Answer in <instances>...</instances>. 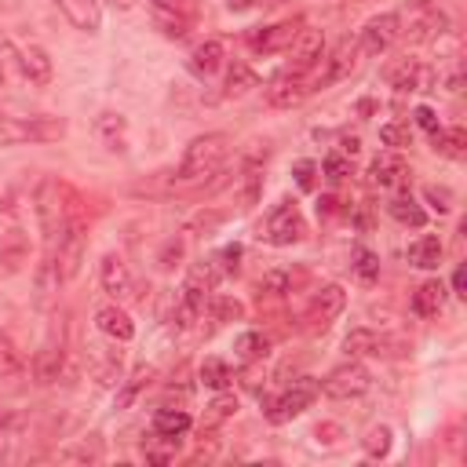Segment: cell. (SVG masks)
I'll use <instances>...</instances> for the list:
<instances>
[{
    "instance_id": "5bb4252c",
    "label": "cell",
    "mask_w": 467,
    "mask_h": 467,
    "mask_svg": "<svg viewBox=\"0 0 467 467\" xmlns=\"http://www.w3.org/2000/svg\"><path fill=\"white\" fill-rule=\"evenodd\" d=\"M398 40H401V26H398V15H394V12L369 19L366 30H362V37H358V44H362L366 55H383V51H391Z\"/></svg>"
},
{
    "instance_id": "d4e9b609",
    "label": "cell",
    "mask_w": 467,
    "mask_h": 467,
    "mask_svg": "<svg viewBox=\"0 0 467 467\" xmlns=\"http://www.w3.org/2000/svg\"><path fill=\"white\" fill-rule=\"evenodd\" d=\"M387 343H383V336L380 332H373V329H350L347 332V339H343V350L350 358H369V355H380Z\"/></svg>"
},
{
    "instance_id": "c3c4849f",
    "label": "cell",
    "mask_w": 467,
    "mask_h": 467,
    "mask_svg": "<svg viewBox=\"0 0 467 467\" xmlns=\"http://www.w3.org/2000/svg\"><path fill=\"white\" fill-rule=\"evenodd\" d=\"M180 256H183V242L175 238V242H168V245H164V252H161V267H175L172 260H180Z\"/></svg>"
},
{
    "instance_id": "f5cc1de1",
    "label": "cell",
    "mask_w": 467,
    "mask_h": 467,
    "mask_svg": "<svg viewBox=\"0 0 467 467\" xmlns=\"http://www.w3.org/2000/svg\"><path fill=\"white\" fill-rule=\"evenodd\" d=\"M358 146H362V143H358L355 136H350V139H343V143H339V154H343V157H355V154H358Z\"/></svg>"
},
{
    "instance_id": "1f68e13d",
    "label": "cell",
    "mask_w": 467,
    "mask_h": 467,
    "mask_svg": "<svg viewBox=\"0 0 467 467\" xmlns=\"http://www.w3.org/2000/svg\"><path fill=\"white\" fill-rule=\"evenodd\" d=\"M267 350H270V339L263 332H242L238 339H234V355H238V362H260Z\"/></svg>"
},
{
    "instance_id": "d590c367",
    "label": "cell",
    "mask_w": 467,
    "mask_h": 467,
    "mask_svg": "<svg viewBox=\"0 0 467 467\" xmlns=\"http://www.w3.org/2000/svg\"><path fill=\"white\" fill-rule=\"evenodd\" d=\"M22 355L15 350V343L8 336H0V376H19L22 373Z\"/></svg>"
},
{
    "instance_id": "d6a6232c",
    "label": "cell",
    "mask_w": 467,
    "mask_h": 467,
    "mask_svg": "<svg viewBox=\"0 0 467 467\" xmlns=\"http://www.w3.org/2000/svg\"><path fill=\"white\" fill-rule=\"evenodd\" d=\"M198 376H201V383H205V387H212V391H226V387H230V380H234L230 366H226V362H219V358H205Z\"/></svg>"
},
{
    "instance_id": "6da1fadb",
    "label": "cell",
    "mask_w": 467,
    "mask_h": 467,
    "mask_svg": "<svg viewBox=\"0 0 467 467\" xmlns=\"http://www.w3.org/2000/svg\"><path fill=\"white\" fill-rule=\"evenodd\" d=\"M66 136V121L48 113H19L0 106V146H22V143H51Z\"/></svg>"
},
{
    "instance_id": "e0dca14e",
    "label": "cell",
    "mask_w": 467,
    "mask_h": 467,
    "mask_svg": "<svg viewBox=\"0 0 467 467\" xmlns=\"http://www.w3.org/2000/svg\"><path fill=\"white\" fill-rule=\"evenodd\" d=\"M369 180H373V187H380V190H401V187L409 183V161H405L398 150H387V154H380V157L373 161Z\"/></svg>"
},
{
    "instance_id": "cb8c5ba5",
    "label": "cell",
    "mask_w": 467,
    "mask_h": 467,
    "mask_svg": "<svg viewBox=\"0 0 467 467\" xmlns=\"http://www.w3.org/2000/svg\"><path fill=\"white\" fill-rule=\"evenodd\" d=\"M409 263L420 267V270H435L442 263V238L438 234H424V238H417L413 245H409Z\"/></svg>"
},
{
    "instance_id": "44dd1931",
    "label": "cell",
    "mask_w": 467,
    "mask_h": 467,
    "mask_svg": "<svg viewBox=\"0 0 467 467\" xmlns=\"http://www.w3.org/2000/svg\"><path fill=\"white\" fill-rule=\"evenodd\" d=\"M442 307H445V285H442L438 278L424 281V285L413 292V311H417L420 318H438Z\"/></svg>"
},
{
    "instance_id": "d6986e66",
    "label": "cell",
    "mask_w": 467,
    "mask_h": 467,
    "mask_svg": "<svg viewBox=\"0 0 467 467\" xmlns=\"http://www.w3.org/2000/svg\"><path fill=\"white\" fill-rule=\"evenodd\" d=\"M219 278H223V270L216 267V260H201V263H194L190 274H187V285H183V296L205 304V296L219 285Z\"/></svg>"
},
{
    "instance_id": "4316f807",
    "label": "cell",
    "mask_w": 467,
    "mask_h": 467,
    "mask_svg": "<svg viewBox=\"0 0 467 467\" xmlns=\"http://www.w3.org/2000/svg\"><path fill=\"white\" fill-rule=\"evenodd\" d=\"M125 117L121 113H99V121H95V132L99 139L106 143V150L113 154H125Z\"/></svg>"
},
{
    "instance_id": "9a60e30c",
    "label": "cell",
    "mask_w": 467,
    "mask_h": 467,
    "mask_svg": "<svg viewBox=\"0 0 467 467\" xmlns=\"http://www.w3.org/2000/svg\"><path fill=\"white\" fill-rule=\"evenodd\" d=\"M307 95H311V81H307V74H296V70H288V74H281V77H274L267 84V102L274 110H292V106H300Z\"/></svg>"
},
{
    "instance_id": "30bf717a",
    "label": "cell",
    "mask_w": 467,
    "mask_h": 467,
    "mask_svg": "<svg viewBox=\"0 0 467 467\" xmlns=\"http://www.w3.org/2000/svg\"><path fill=\"white\" fill-rule=\"evenodd\" d=\"M99 281H102V292L106 296H113L117 304H125L136 296V281H132V270L128 263L117 256V252H106L102 263H99Z\"/></svg>"
},
{
    "instance_id": "4dcf8cb0",
    "label": "cell",
    "mask_w": 467,
    "mask_h": 467,
    "mask_svg": "<svg viewBox=\"0 0 467 467\" xmlns=\"http://www.w3.org/2000/svg\"><path fill=\"white\" fill-rule=\"evenodd\" d=\"M435 150L442 154V157H453V161H463L467 157V132L456 125V128H438L435 136Z\"/></svg>"
},
{
    "instance_id": "ab89813d",
    "label": "cell",
    "mask_w": 467,
    "mask_h": 467,
    "mask_svg": "<svg viewBox=\"0 0 467 467\" xmlns=\"http://www.w3.org/2000/svg\"><path fill=\"white\" fill-rule=\"evenodd\" d=\"M355 274H358L366 285H373V281L380 278V260H376V252L358 249V252H355Z\"/></svg>"
},
{
    "instance_id": "bcb514c9",
    "label": "cell",
    "mask_w": 467,
    "mask_h": 467,
    "mask_svg": "<svg viewBox=\"0 0 467 467\" xmlns=\"http://www.w3.org/2000/svg\"><path fill=\"white\" fill-rule=\"evenodd\" d=\"M413 117H417V125H420V128H424L427 136H435V132L442 128V125H438V113H435L431 106H420V110H417Z\"/></svg>"
},
{
    "instance_id": "60d3db41",
    "label": "cell",
    "mask_w": 467,
    "mask_h": 467,
    "mask_svg": "<svg viewBox=\"0 0 467 467\" xmlns=\"http://www.w3.org/2000/svg\"><path fill=\"white\" fill-rule=\"evenodd\" d=\"M362 445H366L369 456H387V453H391V427H373V431L362 438Z\"/></svg>"
},
{
    "instance_id": "277c9868",
    "label": "cell",
    "mask_w": 467,
    "mask_h": 467,
    "mask_svg": "<svg viewBox=\"0 0 467 467\" xmlns=\"http://www.w3.org/2000/svg\"><path fill=\"white\" fill-rule=\"evenodd\" d=\"M84 252H88V223H84L81 212L70 208L63 230H58V242H55V263H58V274H63V281H70V278L81 274Z\"/></svg>"
},
{
    "instance_id": "4fadbf2b",
    "label": "cell",
    "mask_w": 467,
    "mask_h": 467,
    "mask_svg": "<svg viewBox=\"0 0 467 467\" xmlns=\"http://www.w3.org/2000/svg\"><path fill=\"white\" fill-rule=\"evenodd\" d=\"M15 58H19V74H22V81H30V84H37V88H48L51 84V55L37 44V40H22V44H15Z\"/></svg>"
},
{
    "instance_id": "f1b7e54d",
    "label": "cell",
    "mask_w": 467,
    "mask_h": 467,
    "mask_svg": "<svg viewBox=\"0 0 467 467\" xmlns=\"http://www.w3.org/2000/svg\"><path fill=\"white\" fill-rule=\"evenodd\" d=\"M22 260H26L22 234H19V230H4V234H0V270L12 274V270L22 267Z\"/></svg>"
},
{
    "instance_id": "3957f363",
    "label": "cell",
    "mask_w": 467,
    "mask_h": 467,
    "mask_svg": "<svg viewBox=\"0 0 467 467\" xmlns=\"http://www.w3.org/2000/svg\"><path fill=\"white\" fill-rule=\"evenodd\" d=\"M398 15L401 37H409V44H427V40H442L449 33V15L431 4V0H409Z\"/></svg>"
},
{
    "instance_id": "5b68a950",
    "label": "cell",
    "mask_w": 467,
    "mask_h": 467,
    "mask_svg": "<svg viewBox=\"0 0 467 467\" xmlns=\"http://www.w3.org/2000/svg\"><path fill=\"white\" fill-rule=\"evenodd\" d=\"M33 208H37V223H40V234H44V252H55V242H58V230L66 223V205H63V187L51 175L37 183L33 190Z\"/></svg>"
},
{
    "instance_id": "db71d44e",
    "label": "cell",
    "mask_w": 467,
    "mask_h": 467,
    "mask_svg": "<svg viewBox=\"0 0 467 467\" xmlns=\"http://www.w3.org/2000/svg\"><path fill=\"white\" fill-rule=\"evenodd\" d=\"M154 12H175V0H150Z\"/></svg>"
},
{
    "instance_id": "ac0fdd59",
    "label": "cell",
    "mask_w": 467,
    "mask_h": 467,
    "mask_svg": "<svg viewBox=\"0 0 467 467\" xmlns=\"http://www.w3.org/2000/svg\"><path fill=\"white\" fill-rule=\"evenodd\" d=\"M58 12L70 19L74 30L81 33H99L102 26V12H99V0H55Z\"/></svg>"
},
{
    "instance_id": "7bdbcfd3",
    "label": "cell",
    "mask_w": 467,
    "mask_h": 467,
    "mask_svg": "<svg viewBox=\"0 0 467 467\" xmlns=\"http://www.w3.org/2000/svg\"><path fill=\"white\" fill-rule=\"evenodd\" d=\"M157 15V26L164 37H183L187 33V19L183 15H175V12H154Z\"/></svg>"
},
{
    "instance_id": "681fc988",
    "label": "cell",
    "mask_w": 467,
    "mask_h": 467,
    "mask_svg": "<svg viewBox=\"0 0 467 467\" xmlns=\"http://www.w3.org/2000/svg\"><path fill=\"white\" fill-rule=\"evenodd\" d=\"M219 223H223V212H208V216H198V219L190 223V230H205V234H208V230L219 226Z\"/></svg>"
},
{
    "instance_id": "9c48e42d",
    "label": "cell",
    "mask_w": 467,
    "mask_h": 467,
    "mask_svg": "<svg viewBox=\"0 0 467 467\" xmlns=\"http://www.w3.org/2000/svg\"><path fill=\"white\" fill-rule=\"evenodd\" d=\"M369 387H373V376H369V369L358 366V362H347V366L332 369V373L325 376V383H322V391H325L329 398H336V401L362 398Z\"/></svg>"
},
{
    "instance_id": "f546056e",
    "label": "cell",
    "mask_w": 467,
    "mask_h": 467,
    "mask_svg": "<svg viewBox=\"0 0 467 467\" xmlns=\"http://www.w3.org/2000/svg\"><path fill=\"white\" fill-rule=\"evenodd\" d=\"M387 212H391L401 226H424V223H427V212L417 205L413 194H394L391 205H387Z\"/></svg>"
},
{
    "instance_id": "8d00e7d4",
    "label": "cell",
    "mask_w": 467,
    "mask_h": 467,
    "mask_svg": "<svg viewBox=\"0 0 467 467\" xmlns=\"http://www.w3.org/2000/svg\"><path fill=\"white\" fill-rule=\"evenodd\" d=\"M234 413H238V398L226 394V391H219V398L208 405V417H205V424H223V420H230Z\"/></svg>"
},
{
    "instance_id": "484cf974",
    "label": "cell",
    "mask_w": 467,
    "mask_h": 467,
    "mask_svg": "<svg viewBox=\"0 0 467 467\" xmlns=\"http://www.w3.org/2000/svg\"><path fill=\"white\" fill-rule=\"evenodd\" d=\"M63 366H66L63 347H44L40 355L33 358V380L37 383H55L58 376H63Z\"/></svg>"
},
{
    "instance_id": "11a10c76",
    "label": "cell",
    "mask_w": 467,
    "mask_h": 467,
    "mask_svg": "<svg viewBox=\"0 0 467 467\" xmlns=\"http://www.w3.org/2000/svg\"><path fill=\"white\" fill-rule=\"evenodd\" d=\"M113 4H117V8H132V4H136V0H113Z\"/></svg>"
},
{
    "instance_id": "52a82bcc",
    "label": "cell",
    "mask_w": 467,
    "mask_h": 467,
    "mask_svg": "<svg viewBox=\"0 0 467 467\" xmlns=\"http://www.w3.org/2000/svg\"><path fill=\"white\" fill-rule=\"evenodd\" d=\"M304 234H307V219H304V212L296 208V201H281V205L270 208L267 230H263V238H267L270 245H278V249L300 245Z\"/></svg>"
},
{
    "instance_id": "7c38bea8",
    "label": "cell",
    "mask_w": 467,
    "mask_h": 467,
    "mask_svg": "<svg viewBox=\"0 0 467 467\" xmlns=\"http://www.w3.org/2000/svg\"><path fill=\"white\" fill-rule=\"evenodd\" d=\"M387 81H391V88L394 92H435V84H438V74L427 66V63H417V58H401V63L387 74Z\"/></svg>"
},
{
    "instance_id": "836d02e7",
    "label": "cell",
    "mask_w": 467,
    "mask_h": 467,
    "mask_svg": "<svg viewBox=\"0 0 467 467\" xmlns=\"http://www.w3.org/2000/svg\"><path fill=\"white\" fill-rule=\"evenodd\" d=\"M252 88H260V77H256L245 63H234V70H230V77H226V95L238 99V95H245V92H252Z\"/></svg>"
},
{
    "instance_id": "8fae6325",
    "label": "cell",
    "mask_w": 467,
    "mask_h": 467,
    "mask_svg": "<svg viewBox=\"0 0 467 467\" xmlns=\"http://www.w3.org/2000/svg\"><path fill=\"white\" fill-rule=\"evenodd\" d=\"M347 307V292L339 285H325L307 307V332H325Z\"/></svg>"
},
{
    "instance_id": "b9f144b4",
    "label": "cell",
    "mask_w": 467,
    "mask_h": 467,
    "mask_svg": "<svg viewBox=\"0 0 467 467\" xmlns=\"http://www.w3.org/2000/svg\"><path fill=\"white\" fill-rule=\"evenodd\" d=\"M380 143L398 150V146H409V143H413V132H409V125L391 121V125H383V128H380Z\"/></svg>"
},
{
    "instance_id": "83f0119b",
    "label": "cell",
    "mask_w": 467,
    "mask_h": 467,
    "mask_svg": "<svg viewBox=\"0 0 467 467\" xmlns=\"http://www.w3.org/2000/svg\"><path fill=\"white\" fill-rule=\"evenodd\" d=\"M219 66H223V40H205V44H198V48L190 51V70H194V74L208 77V74H216Z\"/></svg>"
},
{
    "instance_id": "8992f818",
    "label": "cell",
    "mask_w": 467,
    "mask_h": 467,
    "mask_svg": "<svg viewBox=\"0 0 467 467\" xmlns=\"http://www.w3.org/2000/svg\"><path fill=\"white\" fill-rule=\"evenodd\" d=\"M358 55H362L358 37H339V40H336V48H332V51H325V55L318 58V66L307 74L311 92L329 88V84H336V81L350 77V74H355V66H358Z\"/></svg>"
},
{
    "instance_id": "7402d4cb",
    "label": "cell",
    "mask_w": 467,
    "mask_h": 467,
    "mask_svg": "<svg viewBox=\"0 0 467 467\" xmlns=\"http://www.w3.org/2000/svg\"><path fill=\"white\" fill-rule=\"evenodd\" d=\"M95 325H99V332H106L110 339H121V343H128L136 336V322L121 307H102L95 314Z\"/></svg>"
},
{
    "instance_id": "2e32d148",
    "label": "cell",
    "mask_w": 467,
    "mask_h": 467,
    "mask_svg": "<svg viewBox=\"0 0 467 467\" xmlns=\"http://www.w3.org/2000/svg\"><path fill=\"white\" fill-rule=\"evenodd\" d=\"M288 55H292V70H296V74H311L318 66V58L325 55V33L300 26L296 40L288 44Z\"/></svg>"
},
{
    "instance_id": "ffe728a7",
    "label": "cell",
    "mask_w": 467,
    "mask_h": 467,
    "mask_svg": "<svg viewBox=\"0 0 467 467\" xmlns=\"http://www.w3.org/2000/svg\"><path fill=\"white\" fill-rule=\"evenodd\" d=\"M300 33V22H278V26H267L263 33L252 37V48L263 51V55H274V51H285Z\"/></svg>"
},
{
    "instance_id": "f907efd6",
    "label": "cell",
    "mask_w": 467,
    "mask_h": 467,
    "mask_svg": "<svg viewBox=\"0 0 467 467\" xmlns=\"http://www.w3.org/2000/svg\"><path fill=\"white\" fill-rule=\"evenodd\" d=\"M453 292H456V296H467V270L463 267L453 270Z\"/></svg>"
},
{
    "instance_id": "816d5d0a",
    "label": "cell",
    "mask_w": 467,
    "mask_h": 467,
    "mask_svg": "<svg viewBox=\"0 0 467 467\" xmlns=\"http://www.w3.org/2000/svg\"><path fill=\"white\" fill-rule=\"evenodd\" d=\"M223 260H226V270H238V260H242V245H230V249H223Z\"/></svg>"
},
{
    "instance_id": "603a6c76",
    "label": "cell",
    "mask_w": 467,
    "mask_h": 467,
    "mask_svg": "<svg viewBox=\"0 0 467 467\" xmlns=\"http://www.w3.org/2000/svg\"><path fill=\"white\" fill-rule=\"evenodd\" d=\"M190 413L187 409H157L154 413V435L157 438H183L190 431Z\"/></svg>"
},
{
    "instance_id": "7dc6e473",
    "label": "cell",
    "mask_w": 467,
    "mask_h": 467,
    "mask_svg": "<svg viewBox=\"0 0 467 467\" xmlns=\"http://www.w3.org/2000/svg\"><path fill=\"white\" fill-rule=\"evenodd\" d=\"M296 183L304 190H314V161H296Z\"/></svg>"
},
{
    "instance_id": "ba28073f",
    "label": "cell",
    "mask_w": 467,
    "mask_h": 467,
    "mask_svg": "<svg viewBox=\"0 0 467 467\" xmlns=\"http://www.w3.org/2000/svg\"><path fill=\"white\" fill-rule=\"evenodd\" d=\"M318 383L311 380V376H304V380H296V383H292L281 398H274L270 401V409H267V420L270 424H288V420H296L300 413H304V409H311V401L318 398Z\"/></svg>"
},
{
    "instance_id": "f6af8a7d",
    "label": "cell",
    "mask_w": 467,
    "mask_h": 467,
    "mask_svg": "<svg viewBox=\"0 0 467 467\" xmlns=\"http://www.w3.org/2000/svg\"><path fill=\"white\" fill-rule=\"evenodd\" d=\"M424 198H427V205H431L438 216H445V212L453 208V194H449L445 187H427V190H424Z\"/></svg>"
},
{
    "instance_id": "7a4b0ae2",
    "label": "cell",
    "mask_w": 467,
    "mask_h": 467,
    "mask_svg": "<svg viewBox=\"0 0 467 467\" xmlns=\"http://www.w3.org/2000/svg\"><path fill=\"white\" fill-rule=\"evenodd\" d=\"M226 154H230V136L226 132H208V136H198L187 154H183V164H180V180L183 183H201L208 175H216L223 164H226Z\"/></svg>"
},
{
    "instance_id": "74e56055",
    "label": "cell",
    "mask_w": 467,
    "mask_h": 467,
    "mask_svg": "<svg viewBox=\"0 0 467 467\" xmlns=\"http://www.w3.org/2000/svg\"><path fill=\"white\" fill-rule=\"evenodd\" d=\"M256 288H260V296H285V292L292 288V278L285 270H267Z\"/></svg>"
},
{
    "instance_id": "ee69618b",
    "label": "cell",
    "mask_w": 467,
    "mask_h": 467,
    "mask_svg": "<svg viewBox=\"0 0 467 467\" xmlns=\"http://www.w3.org/2000/svg\"><path fill=\"white\" fill-rule=\"evenodd\" d=\"M347 175H350V161H347L343 154H329V157H325V180H329V183H343Z\"/></svg>"
},
{
    "instance_id": "f35d334b",
    "label": "cell",
    "mask_w": 467,
    "mask_h": 467,
    "mask_svg": "<svg viewBox=\"0 0 467 467\" xmlns=\"http://www.w3.org/2000/svg\"><path fill=\"white\" fill-rule=\"evenodd\" d=\"M242 314H245V307L234 296H223V292H219V296H212V318L216 322H238Z\"/></svg>"
},
{
    "instance_id": "e575fe53",
    "label": "cell",
    "mask_w": 467,
    "mask_h": 467,
    "mask_svg": "<svg viewBox=\"0 0 467 467\" xmlns=\"http://www.w3.org/2000/svg\"><path fill=\"white\" fill-rule=\"evenodd\" d=\"M263 194V172L260 168H245L242 172V208H252Z\"/></svg>"
}]
</instances>
